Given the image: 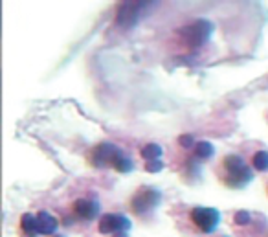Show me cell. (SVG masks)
<instances>
[{
	"label": "cell",
	"mask_w": 268,
	"mask_h": 237,
	"mask_svg": "<svg viewBox=\"0 0 268 237\" xmlns=\"http://www.w3.org/2000/svg\"><path fill=\"white\" fill-rule=\"evenodd\" d=\"M250 219H252V215H250V212H246V210H241V212H237L233 215V223L239 226L250 225Z\"/></svg>",
	"instance_id": "obj_13"
},
{
	"label": "cell",
	"mask_w": 268,
	"mask_h": 237,
	"mask_svg": "<svg viewBox=\"0 0 268 237\" xmlns=\"http://www.w3.org/2000/svg\"><path fill=\"white\" fill-rule=\"evenodd\" d=\"M123 151L118 149L116 146H112L109 142H103V144H98L94 147L88 155V162H90L94 167H103V165H112L118 162V158L122 157Z\"/></svg>",
	"instance_id": "obj_5"
},
{
	"label": "cell",
	"mask_w": 268,
	"mask_h": 237,
	"mask_svg": "<svg viewBox=\"0 0 268 237\" xmlns=\"http://www.w3.org/2000/svg\"><path fill=\"white\" fill-rule=\"evenodd\" d=\"M52 237H65V236H52Z\"/></svg>",
	"instance_id": "obj_16"
},
{
	"label": "cell",
	"mask_w": 268,
	"mask_h": 237,
	"mask_svg": "<svg viewBox=\"0 0 268 237\" xmlns=\"http://www.w3.org/2000/svg\"><path fill=\"white\" fill-rule=\"evenodd\" d=\"M18 236L20 237H37L39 234V225H37V215L33 213H22L18 221Z\"/></svg>",
	"instance_id": "obj_8"
},
{
	"label": "cell",
	"mask_w": 268,
	"mask_h": 237,
	"mask_svg": "<svg viewBox=\"0 0 268 237\" xmlns=\"http://www.w3.org/2000/svg\"><path fill=\"white\" fill-rule=\"evenodd\" d=\"M252 167L256 171H268V151H257L252 157Z\"/></svg>",
	"instance_id": "obj_12"
},
{
	"label": "cell",
	"mask_w": 268,
	"mask_h": 237,
	"mask_svg": "<svg viewBox=\"0 0 268 237\" xmlns=\"http://www.w3.org/2000/svg\"><path fill=\"white\" fill-rule=\"evenodd\" d=\"M213 146L209 144V142H199V144H195V147H193V155H195L197 158H201V160H207V158L213 157Z\"/></svg>",
	"instance_id": "obj_10"
},
{
	"label": "cell",
	"mask_w": 268,
	"mask_h": 237,
	"mask_svg": "<svg viewBox=\"0 0 268 237\" xmlns=\"http://www.w3.org/2000/svg\"><path fill=\"white\" fill-rule=\"evenodd\" d=\"M162 147L156 146V144H147L143 149H141V157L145 158L147 162H154V160H158L162 157Z\"/></svg>",
	"instance_id": "obj_11"
},
{
	"label": "cell",
	"mask_w": 268,
	"mask_h": 237,
	"mask_svg": "<svg viewBox=\"0 0 268 237\" xmlns=\"http://www.w3.org/2000/svg\"><path fill=\"white\" fill-rule=\"evenodd\" d=\"M189 221H191V225L195 226L199 232H202V234H211V232L217 228V225L220 223V213L219 210H215V208L197 206V208H191Z\"/></svg>",
	"instance_id": "obj_3"
},
{
	"label": "cell",
	"mask_w": 268,
	"mask_h": 237,
	"mask_svg": "<svg viewBox=\"0 0 268 237\" xmlns=\"http://www.w3.org/2000/svg\"><path fill=\"white\" fill-rule=\"evenodd\" d=\"M213 31V24L206 20V18H197L191 24H188L184 28V39H186V44L188 46H202L206 43L209 35Z\"/></svg>",
	"instance_id": "obj_4"
},
{
	"label": "cell",
	"mask_w": 268,
	"mask_h": 237,
	"mask_svg": "<svg viewBox=\"0 0 268 237\" xmlns=\"http://www.w3.org/2000/svg\"><path fill=\"white\" fill-rule=\"evenodd\" d=\"M219 178L226 188L241 189L254 180V171L241 155H226L219 162Z\"/></svg>",
	"instance_id": "obj_1"
},
{
	"label": "cell",
	"mask_w": 268,
	"mask_h": 237,
	"mask_svg": "<svg viewBox=\"0 0 268 237\" xmlns=\"http://www.w3.org/2000/svg\"><path fill=\"white\" fill-rule=\"evenodd\" d=\"M160 202H162V193H160L158 189L141 186V188L136 189V193L131 197L129 206H131V212H133L134 215L145 217L147 213H152L160 206Z\"/></svg>",
	"instance_id": "obj_2"
},
{
	"label": "cell",
	"mask_w": 268,
	"mask_h": 237,
	"mask_svg": "<svg viewBox=\"0 0 268 237\" xmlns=\"http://www.w3.org/2000/svg\"><path fill=\"white\" fill-rule=\"evenodd\" d=\"M99 234H112V236H118V234H125V232L131 230V221L122 215V213H103V217L99 219L98 226Z\"/></svg>",
	"instance_id": "obj_6"
},
{
	"label": "cell",
	"mask_w": 268,
	"mask_h": 237,
	"mask_svg": "<svg viewBox=\"0 0 268 237\" xmlns=\"http://www.w3.org/2000/svg\"><path fill=\"white\" fill-rule=\"evenodd\" d=\"M145 169H147V171H151V173H156V171L164 169V164H162L160 160H154V162H147Z\"/></svg>",
	"instance_id": "obj_14"
},
{
	"label": "cell",
	"mask_w": 268,
	"mask_h": 237,
	"mask_svg": "<svg viewBox=\"0 0 268 237\" xmlns=\"http://www.w3.org/2000/svg\"><path fill=\"white\" fill-rule=\"evenodd\" d=\"M180 146H184V147H191V146H193V138H191L189 134H184L182 138H180Z\"/></svg>",
	"instance_id": "obj_15"
},
{
	"label": "cell",
	"mask_w": 268,
	"mask_h": 237,
	"mask_svg": "<svg viewBox=\"0 0 268 237\" xmlns=\"http://www.w3.org/2000/svg\"><path fill=\"white\" fill-rule=\"evenodd\" d=\"M72 212L81 221H94L99 213V202L96 197H83V199L73 201Z\"/></svg>",
	"instance_id": "obj_7"
},
{
	"label": "cell",
	"mask_w": 268,
	"mask_h": 237,
	"mask_svg": "<svg viewBox=\"0 0 268 237\" xmlns=\"http://www.w3.org/2000/svg\"><path fill=\"white\" fill-rule=\"evenodd\" d=\"M37 225H39V234L41 236H54L57 226H59V221L55 219L50 212L41 210L37 213Z\"/></svg>",
	"instance_id": "obj_9"
}]
</instances>
